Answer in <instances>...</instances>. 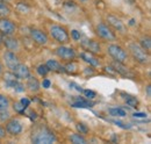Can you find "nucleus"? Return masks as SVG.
<instances>
[{
  "label": "nucleus",
  "mask_w": 151,
  "mask_h": 144,
  "mask_svg": "<svg viewBox=\"0 0 151 144\" xmlns=\"http://www.w3.org/2000/svg\"><path fill=\"white\" fill-rule=\"evenodd\" d=\"M30 141L35 144H51L57 142V137L49 127L37 125L32 130Z\"/></svg>",
  "instance_id": "nucleus-1"
},
{
  "label": "nucleus",
  "mask_w": 151,
  "mask_h": 144,
  "mask_svg": "<svg viewBox=\"0 0 151 144\" xmlns=\"http://www.w3.org/2000/svg\"><path fill=\"white\" fill-rule=\"evenodd\" d=\"M128 50L129 54L132 55V57L139 64L142 65H147L150 62V53H148L147 50H144L138 43L132 42L128 45Z\"/></svg>",
  "instance_id": "nucleus-2"
},
{
  "label": "nucleus",
  "mask_w": 151,
  "mask_h": 144,
  "mask_svg": "<svg viewBox=\"0 0 151 144\" xmlns=\"http://www.w3.org/2000/svg\"><path fill=\"white\" fill-rule=\"evenodd\" d=\"M49 35L59 44H66L70 42V34L65 27L60 24H51L49 28Z\"/></svg>",
  "instance_id": "nucleus-3"
},
{
  "label": "nucleus",
  "mask_w": 151,
  "mask_h": 144,
  "mask_svg": "<svg viewBox=\"0 0 151 144\" xmlns=\"http://www.w3.org/2000/svg\"><path fill=\"white\" fill-rule=\"evenodd\" d=\"M107 53L115 62L121 63V64H124L128 60V57H129L128 53L122 47H120L119 44H108Z\"/></svg>",
  "instance_id": "nucleus-4"
},
{
  "label": "nucleus",
  "mask_w": 151,
  "mask_h": 144,
  "mask_svg": "<svg viewBox=\"0 0 151 144\" xmlns=\"http://www.w3.org/2000/svg\"><path fill=\"white\" fill-rule=\"evenodd\" d=\"M95 32H96V35L105 41L113 42L116 40V35L113 32V29L106 23H98L95 27Z\"/></svg>",
  "instance_id": "nucleus-5"
},
{
  "label": "nucleus",
  "mask_w": 151,
  "mask_h": 144,
  "mask_svg": "<svg viewBox=\"0 0 151 144\" xmlns=\"http://www.w3.org/2000/svg\"><path fill=\"white\" fill-rule=\"evenodd\" d=\"M55 54L56 56L64 60V62H71V60H75L77 54H76L75 49L73 48H70V47H66L64 44H60L59 47H57L56 50H55Z\"/></svg>",
  "instance_id": "nucleus-6"
},
{
  "label": "nucleus",
  "mask_w": 151,
  "mask_h": 144,
  "mask_svg": "<svg viewBox=\"0 0 151 144\" xmlns=\"http://www.w3.org/2000/svg\"><path fill=\"white\" fill-rule=\"evenodd\" d=\"M2 59H4V63H5L6 68L8 69V71H14V69L21 63L19 59V56L14 51H9V50H6L4 53Z\"/></svg>",
  "instance_id": "nucleus-7"
},
{
  "label": "nucleus",
  "mask_w": 151,
  "mask_h": 144,
  "mask_svg": "<svg viewBox=\"0 0 151 144\" xmlns=\"http://www.w3.org/2000/svg\"><path fill=\"white\" fill-rule=\"evenodd\" d=\"M17 24L8 18H0V34L5 36L14 35L17 32Z\"/></svg>",
  "instance_id": "nucleus-8"
},
{
  "label": "nucleus",
  "mask_w": 151,
  "mask_h": 144,
  "mask_svg": "<svg viewBox=\"0 0 151 144\" xmlns=\"http://www.w3.org/2000/svg\"><path fill=\"white\" fill-rule=\"evenodd\" d=\"M5 123H6V126H5L6 132L9 134L11 136H19L20 134L22 132V130H23L22 123L18 119H9Z\"/></svg>",
  "instance_id": "nucleus-9"
},
{
  "label": "nucleus",
  "mask_w": 151,
  "mask_h": 144,
  "mask_svg": "<svg viewBox=\"0 0 151 144\" xmlns=\"http://www.w3.org/2000/svg\"><path fill=\"white\" fill-rule=\"evenodd\" d=\"M29 35H30V38L38 45H45L49 42L48 35L43 30L37 29V28H32L29 32Z\"/></svg>",
  "instance_id": "nucleus-10"
},
{
  "label": "nucleus",
  "mask_w": 151,
  "mask_h": 144,
  "mask_svg": "<svg viewBox=\"0 0 151 144\" xmlns=\"http://www.w3.org/2000/svg\"><path fill=\"white\" fill-rule=\"evenodd\" d=\"M81 47L84 48V50H86L87 53H91L93 55L100 54L101 53V45L99 42H96L94 40H85L81 42Z\"/></svg>",
  "instance_id": "nucleus-11"
},
{
  "label": "nucleus",
  "mask_w": 151,
  "mask_h": 144,
  "mask_svg": "<svg viewBox=\"0 0 151 144\" xmlns=\"http://www.w3.org/2000/svg\"><path fill=\"white\" fill-rule=\"evenodd\" d=\"M1 38H2V44L6 47L7 50L9 51H18L20 49V44H19V41L13 37V35L11 36H5V35H1Z\"/></svg>",
  "instance_id": "nucleus-12"
},
{
  "label": "nucleus",
  "mask_w": 151,
  "mask_h": 144,
  "mask_svg": "<svg viewBox=\"0 0 151 144\" xmlns=\"http://www.w3.org/2000/svg\"><path fill=\"white\" fill-rule=\"evenodd\" d=\"M107 22H108V26L111 28L115 29L116 32H120V33H126V26L123 24V22L117 19L114 15H107Z\"/></svg>",
  "instance_id": "nucleus-13"
},
{
  "label": "nucleus",
  "mask_w": 151,
  "mask_h": 144,
  "mask_svg": "<svg viewBox=\"0 0 151 144\" xmlns=\"http://www.w3.org/2000/svg\"><path fill=\"white\" fill-rule=\"evenodd\" d=\"M13 72H14V74L17 76V78H18L19 80H24V79H27V78L30 76V71H29L28 66L24 65L23 63H20L19 65L14 69Z\"/></svg>",
  "instance_id": "nucleus-14"
},
{
  "label": "nucleus",
  "mask_w": 151,
  "mask_h": 144,
  "mask_svg": "<svg viewBox=\"0 0 151 144\" xmlns=\"http://www.w3.org/2000/svg\"><path fill=\"white\" fill-rule=\"evenodd\" d=\"M26 86H27V90L29 91V92H32V93H37L40 89H41V84H40L38 79L35 78V77H32V76H29L27 78Z\"/></svg>",
  "instance_id": "nucleus-15"
},
{
  "label": "nucleus",
  "mask_w": 151,
  "mask_h": 144,
  "mask_svg": "<svg viewBox=\"0 0 151 144\" xmlns=\"http://www.w3.org/2000/svg\"><path fill=\"white\" fill-rule=\"evenodd\" d=\"M45 65H47L49 71L56 72V73H63L64 72V66L56 59H48Z\"/></svg>",
  "instance_id": "nucleus-16"
},
{
  "label": "nucleus",
  "mask_w": 151,
  "mask_h": 144,
  "mask_svg": "<svg viewBox=\"0 0 151 144\" xmlns=\"http://www.w3.org/2000/svg\"><path fill=\"white\" fill-rule=\"evenodd\" d=\"M80 57H81L86 63H88L91 66H99V65H100V62H99L94 56H93V54H91V53L84 51V53L80 54Z\"/></svg>",
  "instance_id": "nucleus-17"
},
{
  "label": "nucleus",
  "mask_w": 151,
  "mask_h": 144,
  "mask_svg": "<svg viewBox=\"0 0 151 144\" xmlns=\"http://www.w3.org/2000/svg\"><path fill=\"white\" fill-rule=\"evenodd\" d=\"M1 77H4V80L6 81V84H7L9 87H13V85L19 80L13 71H8V72H6V73H2Z\"/></svg>",
  "instance_id": "nucleus-18"
},
{
  "label": "nucleus",
  "mask_w": 151,
  "mask_h": 144,
  "mask_svg": "<svg viewBox=\"0 0 151 144\" xmlns=\"http://www.w3.org/2000/svg\"><path fill=\"white\" fill-rule=\"evenodd\" d=\"M121 95H122V98L124 99V102L128 106H130L132 108H136L138 106V99L136 96L130 95V94H126V93H121Z\"/></svg>",
  "instance_id": "nucleus-19"
},
{
  "label": "nucleus",
  "mask_w": 151,
  "mask_h": 144,
  "mask_svg": "<svg viewBox=\"0 0 151 144\" xmlns=\"http://www.w3.org/2000/svg\"><path fill=\"white\" fill-rule=\"evenodd\" d=\"M12 13V8L6 1H0V18H8Z\"/></svg>",
  "instance_id": "nucleus-20"
},
{
  "label": "nucleus",
  "mask_w": 151,
  "mask_h": 144,
  "mask_svg": "<svg viewBox=\"0 0 151 144\" xmlns=\"http://www.w3.org/2000/svg\"><path fill=\"white\" fill-rule=\"evenodd\" d=\"M69 140L71 141V143H73V144L87 143V140H86V138L84 137V135H81V134H72V135H70Z\"/></svg>",
  "instance_id": "nucleus-21"
},
{
  "label": "nucleus",
  "mask_w": 151,
  "mask_h": 144,
  "mask_svg": "<svg viewBox=\"0 0 151 144\" xmlns=\"http://www.w3.org/2000/svg\"><path fill=\"white\" fill-rule=\"evenodd\" d=\"M144 50H147L148 53H150L151 50V40L149 36H143L141 40H139V43H138Z\"/></svg>",
  "instance_id": "nucleus-22"
},
{
  "label": "nucleus",
  "mask_w": 151,
  "mask_h": 144,
  "mask_svg": "<svg viewBox=\"0 0 151 144\" xmlns=\"http://www.w3.org/2000/svg\"><path fill=\"white\" fill-rule=\"evenodd\" d=\"M9 106H11V100H9V98H8L7 95L0 93V110L8 109Z\"/></svg>",
  "instance_id": "nucleus-23"
},
{
  "label": "nucleus",
  "mask_w": 151,
  "mask_h": 144,
  "mask_svg": "<svg viewBox=\"0 0 151 144\" xmlns=\"http://www.w3.org/2000/svg\"><path fill=\"white\" fill-rule=\"evenodd\" d=\"M64 72L75 74V73L78 72V65H77L76 63H73V60H71V62H66V65L64 66Z\"/></svg>",
  "instance_id": "nucleus-24"
},
{
  "label": "nucleus",
  "mask_w": 151,
  "mask_h": 144,
  "mask_svg": "<svg viewBox=\"0 0 151 144\" xmlns=\"http://www.w3.org/2000/svg\"><path fill=\"white\" fill-rule=\"evenodd\" d=\"M108 112L112 116H116V117H124L127 115L126 110L122 109V108H111Z\"/></svg>",
  "instance_id": "nucleus-25"
},
{
  "label": "nucleus",
  "mask_w": 151,
  "mask_h": 144,
  "mask_svg": "<svg viewBox=\"0 0 151 144\" xmlns=\"http://www.w3.org/2000/svg\"><path fill=\"white\" fill-rule=\"evenodd\" d=\"M76 128H77L78 132L81 134V135H87L90 132V128L87 127V125H85L84 122H78L76 125Z\"/></svg>",
  "instance_id": "nucleus-26"
},
{
  "label": "nucleus",
  "mask_w": 151,
  "mask_h": 144,
  "mask_svg": "<svg viewBox=\"0 0 151 144\" xmlns=\"http://www.w3.org/2000/svg\"><path fill=\"white\" fill-rule=\"evenodd\" d=\"M92 102L90 101H86V100H84V99H79L78 101H76V102H73L72 104V106L73 107H80V108H84V107H92Z\"/></svg>",
  "instance_id": "nucleus-27"
},
{
  "label": "nucleus",
  "mask_w": 151,
  "mask_h": 144,
  "mask_svg": "<svg viewBox=\"0 0 151 144\" xmlns=\"http://www.w3.org/2000/svg\"><path fill=\"white\" fill-rule=\"evenodd\" d=\"M9 119H11V113L8 112V109L0 110V123H5Z\"/></svg>",
  "instance_id": "nucleus-28"
},
{
  "label": "nucleus",
  "mask_w": 151,
  "mask_h": 144,
  "mask_svg": "<svg viewBox=\"0 0 151 144\" xmlns=\"http://www.w3.org/2000/svg\"><path fill=\"white\" fill-rule=\"evenodd\" d=\"M37 72L40 76H42V77H44V76H47L48 74V72H50L48 70V68H47V65L45 64H41L40 66L37 68Z\"/></svg>",
  "instance_id": "nucleus-29"
},
{
  "label": "nucleus",
  "mask_w": 151,
  "mask_h": 144,
  "mask_svg": "<svg viewBox=\"0 0 151 144\" xmlns=\"http://www.w3.org/2000/svg\"><path fill=\"white\" fill-rule=\"evenodd\" d=\"M83 93H84V95H85V98L86 99H88V100H92V99H94L95 96H96V93H95L94 91H91V90H84L81 91Z\"/></svg>",
  "instance_id": "nucleus-30"
},
{
  "label": "nucleus",
  "mask_w": 151,
  "mask_h": 144,
  "mask_svg": "<svg viewBox=\"0 0 151 144\" xmlns=\"http://www.w3.org/2000/svg\"><path fill=\"white\" fill-rule=\"evenodd\" d=\"M24 109H26V107H24L20 101L14 102V110H15V112H18V113H22V112H24Z\"/></svg>",
  "instance_id": "nucleus-31"
},
{
  "label": "nucleus",
  "mask_w": 151,
  "mask_h": 144,
  "mask_svg": "<svg viewBox=\"0 0 151 144\" xmlns=\"http://www.w3.org/2000/svg\"><path fill=\"white\" fill-rule=\"evenodd\" d=\"M71 38L73 40V41H79L80 38H81V35H80V32H78V30H71Z\"/></svg>",
  "instance_id": "nucleus-32"
},
{
  "label": "nucleus",
  "mask_w": 151,
  "mask_h": 144,
  "mask_svg": "<svg viewBox=\"0 0 151 144\" xmlns=\"http://www.w3.org/2000/svg\"><path fill=\"white\" fill-rule=\"evenodd\" d=\"M6 129H5V127H2V126H0V141L1 140H4L5 137H6Z\"/></svg>",
  "instance_id": "nucleus-33"
},
{
  "label": "nucleus",
  "mask_w": 151,
  "mask_h": 144,
  "mask_svg": "<svg viewBox=\"0 0 151 144\" xmlns=\"http://www.w3.org/2000/svg\"><path fill=\"white\" fill-rule=\"evenodd\" d=\"M42 85H43V87H44V89H49V87H50V85H51V83H50V80H49V79H44V80H43V83H42Z\"/></svg>",
  "instance_id": "nucleus-34"
},
{
  "label": "nucleus",
  "mask_w": 151,
  "mask_h": 144,
  "mask_svg": "<svg viewBox=\"0 0 151 144\" xmlns=\"http://www.w3.org/2000/svg\"><path fill=\"white\" fill-rule=\"evenodd\" d=\"M20 102H21V104H22L24 107H28V106H29V104H30V101H29L28 99H22Z\"/></svg>",
  "instance_id": "nucleus-35"
},
{
  "label": "nucleus",
  "mask_w": 151,
  "mask_h": 144,
  "mask_svg": "<svg viewBox=\"0 0 151 144\" xmlns=\"http://www.w3.org/2000/svg\"><path fill=\"white\" fill-rule=\"evenodd\" d=\"M147 116V114H144V113H135L134 114V117H145Z\"/></svg>",
  "instance_id": "nucleus-36"
},
{
  "label": "nucleus",
  "mask_w": 151,
  "mask_h": 144,
  "mask_svg": "<svg viewBox=\"0 0 151 144\" xmlns=\"http://www.w3.org/2000/svg\"><path fill=\"white\" fill-rule=\"evenodd\" d=\"M147 96H148V99H150L151 98V86L150 85L147 86Z\"/></svg>",
  "instance_id": "nucleus-37"
},
{
  "label": "nucleus",
  "mask_w": 151,
  "mask_h": 144,
  "mask_svg": "<svg viewBox=\"0 0 151 144\" xmlns=\"http://www.w3.org/2000/svg\"><path fill=\"white\" fill-rule=\"evenodd\" d=\"M2 73H4V66H2V64H1V62H0V77L2 76Z\"/></svg>",
  "instance_id": "nucleus-38"
},
{
  "label": "nucleus",
  "mask_w": 151,
  "mask_h": 144,
  "mask_svg": "<svg viewBox=\"0 0 151 144\" xmlns=\"http://www.w3.org/2000/svg\"><path fill=\"white\" fill-rule=\"evenodd\" d=\"M2 45V38H1V35H0V47Z\"/></svg>",
  "instance_id": "nucleus-39"
},
{
  "label": "nucleus",
  "mask_w": 151,
  "mask_h": 144,
  "mask_svg": "<svg viewBox=\"0 0 151 144\" xmlns=\"http://www.w3.org/2000/svg\"><path fill=\"white\" fill-rule=\"evenodd\" d=\"M79 1H81V2H86V1H88V0H79Z\"/></svg>",
  "instance_id": "nucleus-40"
},
{
  "label": "nucleus",
  "mask_w": 151,
  "mask_h": 144,
  "mask_svg": "<svg viewBox=\"0 0 151 144\" xmlns=\"http://www.w3.org/2000/svg\"><path fill=\"white\" fill-rule=\"evenodd\" d=\"M0 1H6V2H7V1H8V0H0Z\"/></svg>",
  "instance_id": "nucleus-41"
}]
</instances>
